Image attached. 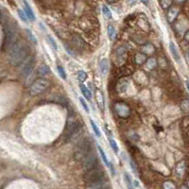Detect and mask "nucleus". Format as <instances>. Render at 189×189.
<instances>
[{
    "label": "nucleus",
    "mask_w": 189,
    "mask_h": 189,
    "mask_svg": "<svg viewBox=\"0 0 189 189\" xmlns=\"http://www.w3.org/2000/svg\"><path fill=\"white\" fill-rule=\"evenodd\" d=\"M28 54V45L25 42L18 41L14 43L9 53V61L10 64L13 66H17L25 61L26 58Z\"/></svg>",
    "instance_id": "nucleus-1"
},
{
    "label": "nucleus",
    "mask_w": 189,
    "mask_h": 189,
    "mask_svg": "<svg viewBox=\"0 0 189 189\" xmlns=\"http://www.w3.org/2000/svg\"><path fill=\"white\" fill-rule=\"evenodd\" d=\"M91 151H92V142L88 138L82 140L77 147V149L75 151V160L78 162L82 161L91 152Z\"/></svg>",
    "instance_id": "nucleus-2"
},
{
    "label": "nucleus",
    "mask_w": 189,
    "mask_h": 189,
    "mask_svg": "<svg viewBox=\"0 0 189 189\" xmlns=\"http://www.w3.org/2000/svg\"><path fill=\"white\" fill-rule=\"evenodd\" d=\"M49 81L47 80H45V78H38L36 80L31 86L29 87V94L30 96H39V94H41L43 93H45L47 88L49 87Z\"/></svg>",
    "instance_id": "nucleus-3"
},
{
    "label": "nucleus",
    "mask_w": 189,
    "mask_h": 189,
    "mask_svg": "<svg viewBox=\"0 0 189 189\" xmlns=\"http://www.w3.org/2000/svg\"><path fill=\"white\" fill-rule=\"evenodd\" d=\"M81 130H82L81 124L78 121H75L73 117H70L65 128V136L68 140L71 138H74L80 134Z\"/></svg>",
    "instance_id": "nucleus-4"
},
{
    "label": "nucleus",
    "mask_w": 189,
    "mask_h": 189,
    "mask_svg": "<svg viewBox=\"0 0 189 189\" xmlns=\"http://www.w3.org/2000/svg\"><path fill=\"white\" fill-rule=\"evenodd\" d=\"M103 179H105L104 171L102 170L99 167L87 170V172H86L85 175L83 176L84 182L87 184H92V183L98 182V181L103 180Z\"/></svg>",
    "instance_id": "nucleus-5"
},
{
    "label": "nucleus",
    "mask_w": 189,
    "mask_h": 189,
    "mask_svg": "<svg viewBox=\"0 0 189 189\" xmlns=\"http://www.w3.org/2000/svg\"><path fill=\"white\" fill-rule=\"evenodd\" d=\"M15 37L14 29L12 27H8V28H4L3 31V41H2V50H5L7 47H10L12 45H13Z\"/></svg>",
    "instance_id": "nucleus-6"
},
{
    "label": "nucleus",
    "mask_w": 189,
    "mask_h": 189,
    "mask_svg": "<svg viewBox=\"0 0 189 189\" xmlns=\"http://www.w3.org/2000/svg\"><path fill=\"white\" fill-rule=\"evenodd\" d=\"M81 162H82V167L85 170H89L91 168L99 167V163L98 162L96 154H94L92 152H90Z\"/></svg>",
    "instance_id": "nucleus-7"
},
{
    "label": "nucleus",
    "mask_w": 189,
    "mask_h": 189,
    "mask_svg": "<svg viewBox=\"0 0 189 189\" xmlns=\"http://www.w3.org/2000/svg\"><path fill=\"white\" fill-rule=\"evenodd\" d=\"M114 111L116 114L121 118H127L131 114V110L129 106L124 102H117L114 105Z\"/></svg>",
    "instance_id": "nucleus-8"
},
{
    "label": "nucleus",
    "mask_w": 189,
    "mask_h": 189,
    "mask_svg": "<svg viewBox=\"0 0 189 189\" xmlns=\"http://www.w3.org/2000/svg\"><path fill=\"white\" fill-rule=\"evenodd\" d=\"M34 65H35V61L34 58H29L27 61H24V65L21 68V75L24 78H27L34 68Z\"/></svg>",
    "instance_id": "nucleus-9"
},
{
    "label": "nucleus",
    "mask_w": 189,
    "mask_h": 189,
    "mask_svg": "<svg viewBox=\"0 0 189 189\" xmlns=\"http://www.w3.org/2000/svg\"><path fill=\"white\" fill-rule=\"evenodd\" d=\"M130 47L128 45H120L119 47H117L116 50H115V58H116V61H120V60H124L125 59V56H126V53L129 50Z\"/></svg>",
    "instance_id": "nucleus-10"
},
{
    "label": "nucleus",
    "mask_w": 189,
    "mask_h": 189,
    "mask_svg": "<svg viewBox=\"0 0 189 189\" xmlns=\"http://www.w3.org/2000/svg\"><path fill=\"white\" fill-rule=\"evenodd\" d=\"M129 85V80L128 78H122L119 81H118L117 85H116V91L118 93H123L127 90Z\"/></svg>",
    "instance_id": "nucleus-11"
},
{
    "label": "nucleus",
    "mask_w": 189,
    "mask_h": 189,
    "mask_svg": "<svg viewBox=\"0 0 189 189\" xmlns=\"http://www.w3.org/2000/svg\"><path fill=\"white\" fill-rule=\"evenodd\" d=\"M107 186H109V185L107 184L106 179L98 181V182H94V183H92V184H88V185H87L88 188H105Z\"/></svg>",
    "instance_id": "nucleus-12"
},
{
    "label": "nucleus",
    "mask_w": 189,
    "mask_h": 189,
    "mask_svg": "<svg viewBox=\"0 0 189 189\" xmlns=\"http://www.w3.org/2000/svg\"><path fill=\"white\" fill-rule=\"evenodd\" d=\"M179 12H180V10L178 9V8H176V7L170 8L168 12H167V19H168L169 23L174 22V20L177 17V15L179 14Z\"/></svg>",
    "instance_id": "nucleus-13"
},
{
    "label": "nucleus",
    "mask_w": 189,
    "mask_h": 189,
    "mask_svg": "<svg viewBox=\"0 0 189 189\" xmlns=\"http://www.w3.org/2000/svg\"><path fill=\"white\" fill-rule=\"evenodd\" d=\"M175 172H176V175L178 177H182L184 176V172H185V163L184 161L180 162L175 167Z\"/></svg>",
    "instance_id": "nucleus-14"
},
{
    "label": "nucleus",
    "mask_w": 189,
    "mask_h": 189,
    "mask_svg": "<svg viewBox=\"0 0 189 189\" xmlns=\"http://www.w3.org/2000/svg\"><path fill=\"white\" fill-rule=\"evenodd\" d=\"M99 68H100V72L102 75H106L108 70H109V62L107 59H103L99 61Z\"/></svg>",
    "instance_id": "nucleus-15"
},
{
    "label": "nucleus",
    "mask_w": 189,
    "mask_h": 189,
    "mask_svg": "<svg viewBox=\"0 0 189 189\" xmlns=\"http://www.w3.org/2000/svg\"><path fill=\"white\" fill-rule=\"evenodd\" d=\"M37 74L41 77H45L47 76L48 74H50V68L48 67V65H42L37 70Z\"/></svg>",
    "instance_id": "nucleus-16"
},
{
    "label": "nucleus",
    "mask_w": 189,
    "mask_h": 189,
    "mask_svg": "<svg viewBox=\"0 0 189 189\" xmlns=\"http://www.w3.org/2000/svg\"><path fill=\"white\" fill-rule=\"evenodd\" d=\"M23 1H24V4H25V12L27 13L28 18L31 21H34L35 20V15H34V12H33L32 9H31L30 6L28 5V3L26 1V0H23Z\"/></svg>",
    "instance_id": "nucleus-17"
},
{
    "label": "nucleus",
    "mask_w": 189,
    "mask_h": 189,
    "mask_svg": "<svg viewBox=\"0 0 189 189\" xmlns=\"http://www.w3.org/2000/svg\"><path fill=\"white\" fill-rule=\"evenodd\" d=\"M96 98H97V102H98L99 108L101 110H103V108H104V98H103V94H102V93L99 90H98L96 92Z\"/></svg>",
    "instance_id": "nucleus-18"
},
{
    "label": "nucleus",
    "mask_w": 189,
    "mask_h": 189,
    "mask_svg": "<svg viewBox=\"0 0 189 189\" xmlns=\"http://www.w3.org/2000/svg\"><path fill=\"white\" fill-rule=\"evenodd\" d=\"M169 48H170V51L172 53V56L174 57V59L177 61H180V54L178 52V49H177V47L176 45L173 44L172 42L169 44Z\"/></svg>",
    "instance_id": "nucleus-19"
},
{
    "label": "nucleus",
    "mask_w": 189,
    "mask_h": 189,
    "mask_svg": "<svg viewBox=\"0 0 189 189\" xmlns=\"http://www.w3.org/2000/svg\"><path fill=\"white\" fill-rule=\"evenodd\" d=\"M80 89L81 91V93L83 94V96L87 98L88 100H90L92 98V94H91V91H89V89L86 87V86L82 83L80 84Z\"/></svg>",
    "instance_id": "nucleus-20"
},
{
    "label": "nucleus",
    "mask_w": 189,
    "mask_h": 189,
    "mask_svg": "<svg viewBox=\"0 0 189 189\" xmlns=\"http://www.w3.org/2000/svg\"><path fill=\"white\" fill-rule=\"evenodd\" d=\"M147 61V56L144 53H137L135 55V62L137 65H143Z\"/></svg>",
    "instance_id": "nucleus-21"
},
{
    "label": "nucleus",
    "mask_w": 189,
    "mask_h": 189,
    "mask_svg": "<svg viewBox=\"0 0 189 189\" xmlns=\"http://www.w3.org/2000/svg\"><path fill=\"white\" fill-rule=\"evenodd\" d=\"M107 32H108L109 38L111 39V40H114L115 37H116V30H115L114 27L112 26V25H109L108 28H107Z\"/></svg>",
    "instance_id": "nucleus-22"
},
{
    "label": "nucleus",
    "mask_w": 189,
    "mask_h": 189,
    "mask_svg": "<svg viewBox=\"0 0 189 189\" xmlns=\"http://www.w3.org/2000/svg\"><path fill=\"white\" fill-rule=\"evenodd\" d=\"M98 151H99V153H100V156H101V158H102V160L104 161V163L106 164V165L108 167H111V163L109 162V160H108V158H107V156H106V154H105V152H104V151L103 149L101 148V147H99L98 146Z\"/></svg>",
    "instance_id": "nucleus-23"
},
{
    "label": "nucleus",
    "mask_w": 189,
    "mask_h": 189,
    "mask_svg": "<svg viewBox=\"0 0 189 189\" xmlns=\"http://www.w3.org/2000/svg\"><path fill=\"white\" fill-rule=\"evenodd\" d=\"M142 49L146 54H152L155 51V47L152 45H146L142 47Z\"/></svg>",
    "instance_id": "nucleus-24"
},
{
    "label": "nucleus",
    "mask_w": 189,
    "mask_h": 189,
    "mask_svg": "<svg viewBox=\"0 0 189 189\" xmlns=\"http://www.w3.org/2000/svg\"><path fill=\"white\" fill-rule=\"evenodd\" d=\"M157 65V61H156V59L155 58H151V59H148L147 61V64H146V67L148 69H153L155 68Z\"/></svg>",
    "instance_id": "nucleus-25"
},
{
    "label": "nucleus",
    "mask_w": 189,
    "mask_h": 189,
    "mask_svg": "<svg viewBox=\"0 0 189 189\" xmlns=\"http://www.w3.org/2000/svg\"><path fill=\"white\" fill-rule=\"evenodd\" d=\"M87 77H88L87 73H86L85 71H83V70H80L78 72V78L81 82H83V81H85L86 80H87Z\"/></svg>",
    "instance_id": "nucleus-26"
},
{
    "label": "nucleus",
    "mask_w": 189,
    "mask_h": 189,
    "mask_svg": "<svg viewBox=\"0 0 189 189\" xmlns=\"http://www.w3.org/2000/svg\"><path fill=\"white\" fill-rule=\"evenodd\" d=\"M102 12H103V15L106 18H112V12L106 5H102Z\"/></svg>",
    "instance_id": "nucleus-27"
},
{
    "label": "nucleus",
    "mask_w": 189,
    "mask_h": 189,
    "mask_svg": "<svg viewBox=\"0 0 189 189\" xmlns=\"http://www.w3.org/2000/svg\"><path fill=\"white\" fill-rule=\"evenodd\" d=\"M26 33H27V36L28 37V39H29L31 42L34 43V44H37V39L34 36V34L32 33V31L28 28V29H26Z\"/></svg>",
    "instance_id": "nucleus-28"
},
{
    "label": "nucleus",
    "mask_w": 189,
    "mask_h": 189,
    "mask_svg": "<svg viewBox=\"0 0 189 189\" xmlns=\"http://www.w3.org/2000/svg\"><path fill=\"white\" fill-rule=\"evenodd\" d=\"M90 122H91V126H92V128H93V131L94 132V134H96L98 137H100L101 136V133H100V131H99L98 127L96 124H94V122L93 120H90Z\"/></svg>",
    "instance_id": "nucleus-29"
},
{
    "label": "nucleus",
    "mask_w": 189,
    "mask_h": 189,
    "mask_svg": "<svg viewBox=\"0 0 189 189\" xmlns=\"http://www.w3.org/2000/svg\"><path fill=\"white\" fill-rule=\"evenodd\" d=\"M109 143H110V145H111L112 148L114 149V152H118V146L116 144L115 140H114L111 136H109Z\"/></svg>",
    "instance_id": "nucleus-30"
},
{
    "label": "nucleus",
    "mask_w": 189,
    "mask_h": 189,
    "mask_svg": "<svg viewBox=\"0 0 189 189\" xmlns=\"http://www.w3.org/2000/svg\"><path fill=\"white\" fill-rule=\"evenodd\" d=\"M17 12H18V15H19V17L21 18V20H23L24 22L28 23V21L29 18H28V16L27 15V13H26V12H24L21 11V10H18Z\"/></svg>",
    "instance_id": "nucleus-31"
},
{
    "label": "nucleus",
    "mask_w": 189,
    "mask_h": 189,
    "mask_svg": "<svg viewBox=\"0 0 189 189\" xmlns=\"http://www.w3.org/2000/svg\"><path fill=\"white\" fill-rule=\"evenodd\" d=\"M172 4V0H161V6L163 9H168Z\"/></svg>",
    "instance_id": "nucleus-32"
},
{
    "label": "nucleus",
    "mask_w": 189,
    "mask_h": 189,
    "mask_svg": "<svg viewBox=\"0 0 189 189\" xmlns=\"http://www.w3.org/2000/svg\"><path fill=\"white\" fill-rule=\"evenodd\" d=\"M57 69H58L59 75L61 77V78H64V80H65V78H66V74H65V69L62 68L61 66H60V65L57 67Z\"/></svg>",
    "instance_id": "nucleus-33"
},
{
    "label": "nucleus",
    "mask_w": 189,
    "mask_h": 189,
    "mask_svg": "<svg viewBox=\"0 0 189 189\" xmlns=\"http://www.w3.org/2000/svg\"><path fill=\"white\" fill-rule=\"evenodd\" d=\"M164 187L167 189H173V188H176V185L172 182H170V181H168V182H165L164 184Z\"/></svg>",
    "instance_id": "nucleus-34"
},
{
    "label": "nucleus",
    "mask_w": 189,
    "mask_h": 189,
    "mask_svg": "<svg viewBox=\"0 0 189 189\" xmlns=\"http://www.w3.org/2000/svg\"><path fill=\"white\" fill-rule=\"evenodd\" d=\"M47 41H48V43L51 45L52 47H54V49H57V44H56V42L53 40V38L51 36H49V35L47 36Z\"/></svg>",
    "instance_id": "nucleus-35"
},
{
    "label": "nucleus",
    "mask_w": 189,
    "mask_h": 189,
    "mask_svg": "<svg viewBox=\"0 0 189 189\" xmlns=\"http://www.w3.org/2000/svg\"><path fill=\"white\" fill-rule=\"evenodd\" d=\"M182 109L184 112H189V101L184 100L182 103Z\"/></svg>",
    "instance_id": "nucleus-36"
},
{
    "label": "nucleus",
    "mask_w": 189,
    "mask_h": 189,
    "mask_svg": "<svg viewBox=\"0 0 189 189\" xmlns=\"http://www.w3.org/2000/svg\"><path fill=\"white\" fill-rule=\"evenodd\" d=\"M80 102H81V106L83 107V109L85 110V111L87 112V113H89V108H88L87 104H86V102L83 100V98H80Z\"/></svg>",
    "instance_id": "nucleus-37"
},
{
    "label": "nucleus",
    "mask_w": 189,
    "mask_h": 189,
    "mask_svg": "<svg viewBox=\"0 0 189 189\" xmlns=\"http://www.w3.org/2000/svg\"><path fill=\"white\" fill-rule=\"evenodd\" d=\"M130 164H131V168L133 171V173H135V174H136V173L138 172V170H137V167H136V164H134V162L131 160L130 161Z\"/></svg>",
    "instance_id": "nucleus-38"
},
{
    "label": "nucleus",
    "mask_w": 189,
    "mask_h": 189,
    "mask_svg": "<svg viewBox=\"0 0 189 189\" xmlns=\"http://www.w3.org/2000/svg\"><path fill=\"white\" fill-rule=\"evenodd\" d=\"M125 180L127 181V184H128V185H130L131 186V178H130V176H128V174H125Z\"/></svg>",
    "instance_id": "nucleus-39"
},
{
    "label": "nucleus",
    "mask_w": 189,
    "mask_h": 189,
    "mask_svg": "<svg viewBox=\"0 0 189 189\" xmlns=\"http://www.w3.org/2000/svg\"><path fill=\"white\" fill-rule=\"evenodd\" d=\"M136 1H137V0H128V3L130 5H134L136 3Z\"/></svg>",
    "instance_id": "nucleus-40"
},
{
    "label": "nucleus",
    "mask_w": 189,
    "mask_h": 189,
    "mask_svg": "<svg viewBox=\"0 0 189 189\" xmlns=\"http://www.w3.org/2000/svg\"><path fill=\"white\" fill-rule=\"evenodd\" d=\"M185 40L186 41H189V30L186 32V34H185Z\"/></svg>",
    "instance_id": "nucleus-41"
},
{
    "label": "nucleus",
    "mask_w": 189,
    "mask_h": 189,
    "mask_svg": "<svg viewBox=\"0 0 189 189\" xmlns=\"http://www.w3.org/2000/svg\"><path fill=\"white\" fill-rule=\"evenodd\" d=\"M142 2H143L144 4H146V5H148V2H149V0H142Z\"/></svg>",
    "instance_id": "nucleus-42"
},
{
    "label": "nucleus",
    "mask_w": 189,
    "mask_h": 189,
    "mask_svg": "<svg viewBox=\"0 0 189 189\" xmlns=\"http://www.w3.org/2000/svg\"><path fill=\"white\" fill-rule=\"evenodd\" d=\"M176 2H178V3H184V0H176Z\"/></svg>",
    "instance_id": "nucleus-43"
},
{
    "label": "nucleus",
    "mask_w": 189,
    "mask_h": 189,
    "mask_svg": "<svg viewBox=\"0 0 189 189\" xmlns=\"http://www.w3.org/2000/svg\"><path fill=\"white\" fill-rule=\"evenodd\" d=\"M138 183H137V181H134V186H138Z\"/></svg>",
    "instance_id": "nucleus-44"
},
{
    "label": "nucleus",
    "mask_w": 189,
    "mask_h": 189,
    "mask_svg": "<svg viewBox=\"0 0 189 189\" xmlns=\"http://www.w3.org/2000/svg\"><path fill=\"white\" fill-rule=\"evenodd\" d=\"M186 87H187V89L189 90V82H188V81H186Z\"/></svg>",
    "instance_id": "nucleus-45"
},
{
    "label": "nucleus",
    "mask_w": 189,
    "mask_h": 189,
    "mask_svg": "<svg viewBox=\"0 0 189 189\" xmlns=\"http://www.w3.org/2000/svg\"><path fill=\"white\" fill-rule=\"evenodd\" d=\"M108 1H109V2H113V1H114V0H108Z\"/></svg>",
    "instance_id": "nucleus-46"
},
{
    "label": "nucleus",
    "mask_w": 189,
    "mask_h": 189,
    "mask_svg": "<svg viewBox=\"0 0 189 189\" xmlns=\"http://www.w3.org/2000/svg\"><path fill=\"white\" fill-rule=\"evenodd\" d=\"M187 57H188V59H189V52H188V54H187Z\"/></svg>",
    "instance_id": "nucleus-47"
},
{
    "label": "nucleus",
    "mask_w": 189,
    "mask_h": 189,
    "mask_svg": "<svg viewBox=\"0 0 189 189\" xmlns=\"http://www.w3.org/2000/svg\"><path fill=\"white\" fill-rule=\"evenodd\" d=\"M188 186H189V180H188Z\"/></svg>",
    "instance_id": "nucleus-48"
}]
</instances>
